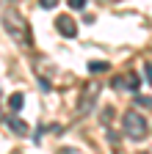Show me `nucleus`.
<instances>
[{"label":"nucleus","mask_w":152,"mask_h":154,"mask_svg":"<svg viewBox=\"0 0 152 154\" xmlns=\"http://www.w3.org/2000/svg\"><path fill=\"white\" fill-rule=\"evenodd\" d=\"M55 28H58V33H61L64 38H75V36H78V25H75V19L66 17V14L55 19Z\"/></svg>","instance_id":"nucleus-5"},{"label":"nucleus","mask_w":152,"mask_h":154,"mask_svg":"<svg viewBox=\"0 0 152 154\" xmlns=\"http://www.w3.org/2000/svg\"><path fill=\"white\" fill-rule=\"evenodd\" d=\"M97 94H100V85H97V83H86V85H83L80 102H78V113H80V116H86V113H91V110H94Z\"/></svg>","instance_id":"nucleus-3"},{"label":"nucleus","mask_w":152,"mask_h":154,"mask_svg":"<svg viewBox=\"0 0 152 154\" xmlns=\"http://www.w3.org/2000/svg\"><path fill=\"white\" fill-rule=\"evenodd\" d=\"M136 105H141V107H149V96H136Z\"/></svg>","instance_id":"nucleus-12"},{"label":"nucleus","mask_w":152,"mask_h":154,"mask_svg":"<svg viewBox=\"0 0 152 154\" xmlns=\"http://www.w3.org/2000/svg\"><path fill=\"white\" fill-rule=\"evenodd\" d=\"M138 85H141V77L136 72H125L119 77H113V88L116 91H138Z\"/></svg>","instance_id":"nucleus-4"},{"label":"nucleus","mask_w":152,"mask_h":154,"mask_svg":"<svg viewBox=\"0 0 152 154\" xmlns=\"http://www.w3.org/2000/svg\"><path fill=\"white\" fill-rule=\"evenodd\" d=\"M108 69H111L108 61H91V63H89V72H91V74H105Z\"/></svg>","instance_id":"nucleus-7"},{"label":"nucleus","mask_w":152,"mask_h":154,"mask_svg":"<svg viewBox=\"0 0 152 154\" xmlns=\"http://www.w3.org/2000/svg\"><path fill=\"white\" fill-rule=\"evenodd\" d=\"M39 6L50 11V8H55V6H58V0H39Z\"/></svg>","instance_id":"nucleus-10"},{"label":"nucleus","mask_w":152,"mask_h":154,"mask_svg":"<svg viewBox=\"0 0 152 154\" xmlns=\"http://www.w3.org/2000/svg\"><path fill=\"white\" fill-rule=\"evenodd\" d=\"M6 124H8L17 135H28V132H31V127H28L22 119H17V113H8V116H6Z\"/></svg>","instance_id":"nucleus-6"},{"label":"nucleus","mask_w":152,"mask_h":154,"mask_svg":"<svg viewBox=\"0 0 152 154\" xmlns=\"http://www.w3.org/2000/svg\"><path fill=\"white\" fill-rule=\"evenodd\" d=\"M122 127H125V135H127V138H133V140H144L147 132H149L147 119H144L141 113H136V110H130V113L122 116Z\"/></svg>","instance_id":"nucleus-2"},{"label":"nucleus","mask_w":152,"mask_h":154,"mask_svg":"<svg viewBox=\"0 0 152 154\" xmlns=\"http://www.w3.org/2000/svg\"><path fill=\"white\" fill-rule=\"evenodd\" d=\"M58 154H83V151H78V149H72V146H64V149H58Z\"/></svg>","instance_id":"nucleus-11"},{"label":"nucleus","mask_w":152,"mask_h":154,"mask_svg":"<svg viewBox=\"0 0 152 154\" xmlns=\"http://www.w3.org/2000/svg\"><path fill=\"white\" fill-rule=\"evenodd\" d=\"M22 105H25V96H22V94H11V99H8V107L17 113V110H22Z\"/></svg>","instance_id":"nucleus-8"},{"label":"nucleus","mask_w":152,"mask_h":154,"mask_svg":"<svg viewBox=\"0 0 152 154\" xmlns=\"http://www.w3.org/2000/svg\"><path fill=\"white\" fill-rule=\"evenodd\" d=\"M66 6H69L72 11H83V8H86V0H66Z\"/></svg>","instance_id":"nucleus-9"},{"label":"nucleus","mask_w":152,"mask_h":154,"mask_svg":"<svg viewBox=\"0 0 152 154\" xmlns=\"http://www.w3.org/2000/svg\"><path fill=\"white\" fill-rule=\"evenodd\" d=\"M3 28H6V33L14 38V44L20 47V50H31V47H33L31 25H28V19L17 11L14 6H8V8L3 11Z\"/></svg>","instance_id":"nucleus-1"}]
</instances>
